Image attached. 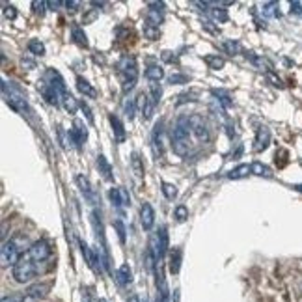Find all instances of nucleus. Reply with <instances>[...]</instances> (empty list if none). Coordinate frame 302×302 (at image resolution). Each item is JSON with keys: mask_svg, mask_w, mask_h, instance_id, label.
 Listing matches in <instances>:
<instances>
[{"mask_svg": "<svg viewBox=\"0 0 302 302\" xmlns=\"http://www.w3.org/2000/svg\"><path fill=\"white\" fill-rule=\"evenodd\" d=\"M252 174L259 177H273V170L263 162H252Z\"/></svg>", "mask_w": 302, "mask_h": 302, "instance_id": "bb28decb", "label": "nucleus"}, {"mask_svg": "<svg viewBox=\"0 0 302 302\" xmlns=\"http://www.w3.org/2000/svg\"><path fill=\"white\" fill-rule=\"evenodd\" d=\"M190 131H192V135L196 137V140L198 142H209V129H207L206 121H204V118L198 114H192L190 116Z\"/></svg>", "mask_w": 302, "mask_h": 302, "instance_id": "1a4fd4ad", "label": "nucleus"}, {"mask_svg": "<svg viewBox=\"0 0 302 302\" xmlns=\"http://www.w3.org/2000/svg\"><path fill=\"white\" fill-rule=\"evenodd\" d=\"M271 144V129L265 125H261L256 131V138H254V151H265Z\"/></svg>", "mask_w": 302, "mask_h": 302, "instance_id": "ddd939ff", "label": "nucleus"}, {"mask_svg": "<svg viewBox=\"0 0 302 302\" xmlns=\"http://www.w3.org/2000/svg\"><path fill=\"white\" fill-rule=\"evenodd\" d=\"M60 103L63 105V109L68 110L69 114H77V109H79V101L75 99L69 91H63L62 95H60Z\"/></svg>", "mask_w": 302, "mask_h": 302, "instance_id": "aec40b11", "label": "nucleus"}, {"mask_svg": "<svg viewBox=\"0 0 302 302\" xmlns=\"http://www.w3.org/2000/svg\"><path fill=\"white\" fill-rule=\"evenodd\" d=\"M109 198H110V202H112V204H114L116 207H121V199H120V188H110Z\"/></svg>", "mask_w": 302, "mask_h": 302, "instance_id": "ea45409f", "label": "nucleus"}, {"mask_svg": "<svg viewBox=\"0 0 302 302\" xmlns=\"http://www.w3.org/2000/svg\"><path fill=\"white\" fill-rule=\"evenodd\" d=\"M71 38H73V41L77 43L79 47H88V38H86L84 30L80 28V26H73L71 28Z\"/></svg>", "mask_w": 302, "mask_h": 302, "instance_id": "393cba45", "label": "nucleus"}, {"mask_svg": "<svg viewBox=\"0 0 302 302\" xmlns=\"http://www.w3.org/2000/svg\"><path fill=\"white\" fill-rule=\"evenodd\" d=\"M127 302H140V298H138V295H131L127 298Z\"/></svg>", "mask_w": 302, "mask_h": 302, "instance_id": "603ef678", "label": "nucleus"}, {"mask_svg": "<svg viewBox=\"0 0 302 302\" xmlns=\"http://www.w3.org/2000/svg\"><path fill=\"white\" fill-rule=\"evenodd\" d=\"M116 278L120 282V285H129L132 282V271L129 265H121L118 271H116Z\"/></svg>", "mask_w": 302, "mask_h": 302, "instance_id": "5701e85b", "label": "nucleus"}, {"mask_svg": "<svg viewBox=\"0 0 302 302\" xmlns=\"http://www.w3.org/2000/svg\"><path fill=\"white\" fill-rule=\"evenodd\" d=\"M118 71L121 77V90L123 93L135 90V86L138 82V65L135 56H123L118 63Z\"/></svg>", "mask_w": 302, "mask_h": 302, "instance_id": "7ed1b4c3", "label": "nucleus"}, {"mask_svg": "<svg viewBox=\"0 0 302 302\" xmlns=\"http://www.w3.org/2000/svg\"><path fill=\"white\" fill-rule=\"evenodd\" d=\"M153 245H155V252H157V257H159V263L164 259L166 252H168V248H170V239H168V229H166V226H160V229L157 231V235H155L153 239Z\"/></svg>", "mask_w": 302, "mask_h": 302, "instance_id": "9d476101", "label": "nucleus"}, {"mask_svg": "<svg viewBox=\"0 0 302 302\" xmlns=\"http://www.w3.org/2000/svg\"><path fill=\"white\" fill-rule=\"evenodd\" d=\"M140 222H142V228L146 231H149L155 226V211L151 204H146V202L142 204V207H140Z\"/></svg>", "mask_w": 302, "mask_h": 302, "instance_id": "dca6fc26", "label": "nucleus"}, {"mask_svg": "<svg viewBox=\"0 0 302 302\" xmlns=\"http://www.w3.org/2000/svg\"><path fill=\"white\" fill-rule=\"evenodd\" d=\"M160 190H162V194H164V198L166 199H174L177 196V187L176 185H174V183H162V185H160Z\"/></svg>", "mask_w": 302, "mask_h": 302, "instance_id": "2f4dec72", "label": "nucleus"}, {"mask_svg": "<svg viewBox=\"0 0 302 302\" xmlns=\"http://www.w3.org/2000/svg\"><path fill=\"white\" fill-rule=\"evenodd\" d=\"M4 17L6 19H15L17 17V12H15V8L13 6H4Z\"/></svg>", "mask_w": 302, "mask_h": 302, "instance_id": "49530a36", "label": "nucleus"}, {"mask_svg": "<svg viewBox=\"0 0 302 302\" xmlns=\"http://www.w3.org/2000/svg\"><path fill=\"white\" fill-rule=\"evenodd\" d=\"M151 146H153L155 157H162L164 155V144H162V121L155 123L153 135H151Z\"/></svg>", "mask_w": 302, "mask_h": 302, "instance_id": "2eb2a0df", "label": "nucleus"}, {"mask_svg": "<svg viewBox=\"0 0 302 302\" xmlns=\"http://www.w3.org/2000/svg\"><path fill=\"white\" fill-rule=\"evenodd\" d=\"M28 245V237L24 233H17L13 235L10 241H4L2 243V248H0V263L2 267H15V263L21 259V256L24 254V248ZM28 250V248H26Z\"/></svg>", "mask_w": 302, "mask_h": 302, "instance_id": "f03ea898", "label": "nucleus"}, {"mask_svg": "<svg viewBox=\"0 0 302 302\" xmlns=\"http://www.w3.org/2000/svg\"><path fill=\"white\" fill-rule=\"evenodd\" d=\"M164 21V4L162 2H149L148 13H146V24L159 28Z\"/></svg>", "mask_w": 302, "mask_h": 302, "instance_id": "6e6552de", "label": "nucleus"}, {"mask_svg": "<svg viewBox=\"0 0 302 302\" xmlns=\"http://www.w3.org/2000/svg\"><path fill=\"white\" fill-rule=\"evenodd\" d=\"M120 188V199H121V207H129L131 206V196L127 192V188L123 187H118Z\"/></svg>", "mask_w": 302, "mask_h": 302, "instance_id": "a19ab883", "label": "nucleus"}, {"mask_svg": "<svg viewBox=\"0 0 302 302\" xmlns=\"http://www.w3.org/2000/svg\"><path fill=\"white\" fill-rule=\"evenodd\" d=\"M144 34L148 36L149 40H155V38L159 36V28H155V26H149V24H146V26H144Z\"/></svg>", "mask_w": 302, "mask_h": 302, "instance_id": "37998d69", "label": "nucleus"}, {"mask_svg": "<svg viewBox=\"0 0 302 302\" xmlns=\"http://www.w3.org/2000/svg\"><path fill=\"white\" fill-rule=\"evenodd\" d=\"M79 107H80V109H82V112H84V114H86V118H88V121H90V123H93V114H91L90 107H88V105H86L84 101H79Z\"/></svg>", "mask_w": 302, "mask_h": 302, "instance_id": "a18cd8bd", "label": "nucleus"}, {"mask_svg": "<svg viewBox=\"0 0 302 302\" xmlns=\"http://www.w3.org/2000/svg\"><path fill=\"white\" fill-rule=\"evenodd\" d=\"M77 88H79V91L84 97H90V99H95L97 97V90L84 79V77H80V75L77 77Z\"/></svg>", "mask_w": 302, "mask_h": 302, "instance_id": "6ab92c4d", "label": "nucleus"}, {"mask_svg": "<svg viewBox=\"0 0 302 302\" xmlns=\"http://www.w3.org/2000/svg\"><path fill=\"white\" fill-rule=\"evenodd\" d=\"M58 138H60V144H62L63 149L68 148V144L71 142V137H69V132L65 135V129H63V127H58Z\"/></svg>", "mask_w": 302, "mask_h": 302, "instance_id": "58836bf2", "label": "nucleus"}, {"mask_svg": "<svg viewBox=\"0 0 302 302\" xmlns=\"http://www.w3.org/2000/svg\"><path fill=\"white\" fill-rule=\"evenodd\" d=\"M69 137H71V144H73L77 149H82V144L86 142L88 138V131L82 121H75V125L69 129Z\"/></svg>", "mask_w": 302, "mask_h": 302, "instance_id": "f8f14e48", "label": "nucleus"}, {"mask_svg": "<svg viewBox=\"0 0 302 302\" xmlns=\"http://www.w3.org/2000/svg\"><path fill=\"white\" fill-rule=\"evenodd\" d=\"M276 8H278L276 2H267V4H263V13H265L267 17H278L280 12Z\"/></svg>", "mask_w": 302, "mask_h": 302, "instance_id": "f704fd0d", "label": "nucleus"}, {"mask_svg": "<svg viewBox=\"0 0 302 302\" xmlns=\"http://www.w3.org/2000/svg\"><path fill=\"white\" fill-rule=\"evenodd\" d=\"M131 164H132V172H135V176L137 177H142L144 176V164L138 153H132V159H131Z\"/></svg>", "mask_w": 302, "mask_h": 302, "instance_id": "473e14b6", "label": "nucleus"}, {"mask_svg": "<svg viewBox=\"0 0 302 302\" xmlns=\"http://www.w3.org/2000/svg\"><path fill=\"white\" fill-rule=\"evenodd\" d=\"M213 95L217 97V101H220V103H222L224 109H229V107H231V97H229L228 91H224V90H213Z\"/></svg>", "mask_w": 302, "mask_h": 302, "instance_id": "c85d7f7f", "label": "nucleus"}, {"mask_svg": "<svg viewBox=\"0 0 302 302\" xmlns=\"http://www.w3.org/2000/svg\"><path fill=\"white\" fill-rule=\"evenodd\" d=\"M97 302H107V300H105V298H99V300H97Z\"/></svg>", "mask_w": 302, "mask_h": 302, "instance_id": "6e6d98bb", "label": "nucleus"}, {"mask_svg": "<svg viewBox=\"0 0 302 302\" xmlns=\"http://www.w3.org/2000/svg\"><path fill=\"white\" fill-rule=\"evenodd\" d=\"M97 168H99V174L103 176V179H107V181H112V179H114L112 166H110V162L107 160L105 155H99V157H97Z\"/></svg>", "mask_w": 302, "mask_h": 302, "instance_id": "a211bd4d", "label": "nucleus"}, {"mask_svg": "<svg viewBox=\"0 0 302 302\" xmlns=\"http://www.w3.org/2000/svg\"><path fill=\"white\" fill-rule=\"evenodd\" d=\"M114 228H116V231H118V237H120V243L121 245H125V226H123V222L121 220H116L114 222Z\"/></svg>", "mask_w": 302, "mask_h": 302, "instance_id": "4c0bfd02", "label": "nucleus"}, {"mask_svg": "<svg viewBox=\"0 0 302 302\" xmlns=\"http://www.w3.org/2000/svg\"><path fill=\"white\" fill-rule=\"evenodd\" d=\"M26 254H28L32 259H34L36 263H43V261H47L49 257H51V254H52V248H51V245L47 243V241H36V243H32V245L28 246V250H26Z\"/></svg>", "mask_w": 302, "mask_h": 302, "instance_id": "423d86ee", "label": "nucleus"}, {"mask_svg": "<svg viewBox=\"0 0 302 302\" xmlns=\"http://www.w3.org/2000/svg\"><path fill=\"white\" fill-rule=\"evenodd\" d=\"M82 302H91L90 295H84V298H82Z\"/></svg>", "mask_w": 302, "mask_h": 302, "instance_id": "5fc2aeb1", "label": "nucleus"}, {"mask_svg": "<svg viewBox=\"0 0 302 302\" xmlns=\"http://www.w3.org/2000/svg\"><path fill=\"white\" fill-rule=\"evenodd\" d=\"M0 302H23V295H19V293H13V295H4Z\"/></svg>", "mask_w": 302, "mask_h": 302, "instance_id": "c03bdc74", "label": "nucleus"}, {"mask_svg": "<svg viewBox=\"0 0 302 302\" xmlns=\"http://www.w3.org/2000/svg\"><path fill=\"white\" fill-rule=\"evenodd\" d=\"M188 77L187 75H172L170 79H168V82H170V84H179V82H181V84H185V82H188Z\"/></svg>", "mask_w": 302, "mask_h": 302, "instance_id": "79ce46f5", "label": "nucleus"}, {"mask_svg": "<svg viewBox=\"0 0 302 302\" xmlns=\"http://www.w3.org/2000/svg\"><path fill=\"white\" fill-rule=\"evenodd\" d=\"M38 273H40V263H36L26 252H24L23 256H21V259L15 263V267L12 269L13 278H15V282H19V284H28V282H32V280L38 276Z\"/></svg>", "mask_w": 302, "mask_h": 302, "instance_id": "20e7f679", "label": "nucleus"}, {"mask_svg": "<svg viewBox=\"0 0 302 302\" xmlns=\"http://www.w3.org/2000/svg\"><path fill=\"white\" fill-rule=\"evenodd\" d=\"M2 93H4V101H6V105L12 110H15V112H19V114L28 112V101H26V95H24L23 91L19 90L13 82L2 80Z\"/></svg>", "mask_w": 302, "mask_h": 302, "instance_id": "39448f33", "label": "nucleus"}, {"mask_svg": "<svg viewBox=\"0 0 302 302\" xmlns=\"http://www.w3.org/2000/svg\"><path fill=\"white\" fill-rule=\"evenodd\" d=\"M190 116H179L172 127V149L179 157L188 155L192 144H190Z\"/></svg>", "mask_w": 302, "mask_h": 302, "instance_id": "f257e3e1", "label": "nucleus"}, {"mask_svg": "<svg viewBox=\"0 0 302 302\" xmlns=\"http://www.w3.org/2000/svg\"><path fill=\"white\" fill-rule=\"evenodd\" d=\"M209 13H211V17L217 21V23H226L228 21V12L226 10H222L220 6H217V8H213V10H209Z\"/></svg>", "mask_w": 302, "mask_h": 302, "instance_id": "c756f323", "label": "nucleus"}, {"mask_svg": "<svg viewBox=\"0 0 302 302\" xmlns=\"http://www.w3.org/2000/svg\"><path fill=\"white\" fill-rule=\"evenodd\" d=\"M174 218H176L177 222H183L185 218H188V209L185 206H177L174 209Z\"/></svg>", "mask_w": 302, "mask_h": 302, "instance_id": "c9c22d12", "label": "nucleus"}, {"mask_svg": "<svg viewBox=\"0 0 302 302\" xmlns=\"http://www.w3.org/2000/svg\"><path fill=\"white\" fill-rule=\"evenodd\" d=\"M109 121H110V125H112V132H114L116 142L123 144V142H125V138H127V132H125V127H123V123H121V120L118 118V116L110 114Z\"/></svg>", "mask_w": 302, "mask_h": 302, "instance_id": "f3484780", "label": "nucleus"}, {"mask_svg": "<svg viewBox=\"0 0 302 302\" xmlns=\"http://www.w3.org/2000/svg\"><path fill=\"white\" fill-rule=\"evenodd\" d=\"M77 185H79L80 192H82V196H84L86 202H90L91 206H97V202H99V198H97L95 188L91 187V183L88 181V177L77 176Z\"/></svg>", "mask_w": 302, "mask_h": 302, "instance_id": "9b49d317", "label": "nucleus"}, {"mask_svg": "<svg viewBox=\"0 0 302 302\" xmlns=\"http://www.w3.org/2000/svg\"><path fill=\"white\" fill-rule=\"evenodd\" d=\"M32 8H34V12L36 13H45V8H49L47 6V2H32Z\"/></svg>", "mask_w": 302, "mask_h": 302, "instance_id": "de8ad7c7", "label": "nucleus"}, {"mask_svg": "<svg viewBox=\"0 0 302 302\" xmlns=\"http://www.w3.org/2000/svg\"><path fill=\"white\" fill-rule=\"evenodd\" d=\"M49 291H51V284H45V282L32 284L23 293V302H41L49 295Z\"/></svg>", "mask_w": 302, "mask_h": 302, "instance_id": "0eeeda50", "label": "nucleus"}, {"mask_svg": "<svg viewBox=\"0 0 302 302\" xmlns=\"http://www.w3.org/2000/svg\"><path fill=\"white\" fill-rule=\"evenodd\" d=\"M123 110H125V116L129 120L135 118V110H137V99H127L123 103Z\"/></svg>", "mask_w": 302, "mask_h": 302, "instance_id": "72a5a7b5", "label": "nucleus"}, {"mask_svg": "<svg viewBox=\"0 0 302 302\" xmlns=\"http://www.w3.org/2000/svg\"><path fill=\"white\" fill-rule=\"evenodd\" d=\"M38 88H40L41 95L45 97L51 105H54V107L62 105L60 103V91H58V88L54 84H51V82H41V84H38Z\"/></svg>", "mask_w": 302, "mask_h": 302, "instance_id": "4468645a", "label": "nucleus"}, {"mask_svg": "<svg viewBox=\"0 0 302 302\" xmlns=\"http://www.w3.org/2000/svg\"><path fill=\"white\" fill-rule=\"evenodd\" d=\"M160 95H162V88H160L159 82H153V84H151V88H149L148 97H149V99H151V101H153L155 105H159Z\"/></svg>", "mask_w": 302, "mask_h": 302, "instance_id": "7c9ffc66", "label": "nucleus"}, {"mask_svg": "<svg viewBox=\"0 0 302 302\" xmlns=\"http://www.w3.org/2000/svg\"><path fill=\"white\" fill-rule=\"evenodd\" d=\"M252 174V164H239L228 172V179H245Z\"/></svg>", "mask_w": 302, "mask_h": 302, "instance_id": "4be33fe9", "label": "nucleus"}, {"mask_svg": "<svg viewBox=\"0 0 302 302\" xmlns=\"http://www.w3.org/2000/svg\"><path fill=\"white\" fill-rule=\"evenodd\" d=\"M47 6L51 8L52 12H54V10H58V8H62V6H63V2H47Z\"/></svg>", "mask_w": 302, "mask_h": 302, "instance_id": "8fccbe9b", "label": "nucleus"}, {"mask_svg": "<svg viewBox=\"0 0 302 302\" xmlns=\"http://www.w3.org/2000/svg\"><path fill=\"white\" fill-rule=\"evenodd\" d=\"M296 190V192H302V183H298V185H295V187H293Z\"/></svg>", "mask_w": 302, "mask_h": 302, "instance_id": "864d4df0", "label": "nucleus"}, {"mask_svg": "<svg viewBox=\"0 0 302 302\" xmlns=\"http://www.w3.org/2000/svg\"><path fill=\"white\" fill-rule=\"evenodd\" d=\"M224 51L229 52V54H237L241 51V45L233 40H226L224 41Z\"/></svg>", "mask_w": 302, "mask_h": 302, "instance_id": "e433bc0d", "label": "nucleus"}, {"mask_svg": "<svg viewBox=\"0 0 302 302\" xmlns=\"http://www.w3.org/2000/svg\"><path fill=\"white\" fill-rule=\"evenodd\" d=\"M144 75H146V79L151 80V82H159V80L164 77V69L160 68V65H149V68L144 71Z\"/></svg>", "mask_w": 302, "mask_h": 302, "instance_id": "b1692460", "label": "nucleus"}, {"mask_svg": "<svg viewBox=\"0 0 302 302\" xmlns=\"http://www.w3.org/2000/svg\"><path fill=\"white\" fill-rule=\"evenodd\" d=\"M63 6L65 8H71V12H75L77 8L80 6V2H63Z\"/></svg>", "mask_w": 302, "mask_h": 302, "instance_id": "3c124183", "label": "nucleus"}, {"mask_svg": "<svg viewBox=\"0 0 302 302\" xmlns=\"http://www.w3.org/2000/svg\"><path fill=\"white\" fill-rule=\"evenodd\" d=\"M291 13L300 15L302 13V2H291Z\"/></svg>", "mask_w": 302, "mask_h": 302, "instance_id": "09e8293b", "label": "nucleus"}, {"mask_svg": "<svg viewBox=\"0 0 302 302\" xmlns=\"http://www.w3.org/2000/svg\"><path fill=\"white\" fill-rule=\"evenodd\" d=\"M204 62L209 65V69H222L226 60L222 56H218V54H207V56H204Z\"/></svg>", "mask_w": 302, "mask_h": 302, "instance_id": "a878e982", "label": "nucleus"}, {"mask_svg": "<svg viewBox=\"0 0 302 302\" xmlns=\"http://www.w3.org/2000/svg\"><path fill=\"white\" fill-rule=\"evenodd\" d=\"M181 259H183V250L179 248V246H176L170 254V265H168L172 274L179 273V269H181Z\"/></svg>", "mask_w": 302, "mask_h": 302, "instance_id": "412c9836", "label": "nucleus"}, {"mask_svg": "<svg viewBox=\"0 0 302 302\" xmlns=\"http://www.w3.org/2000/svg\"><path fill=\"white\" fill-rule=\"evenodd\" d=\"M28 51L32 52L34 56H43V54H45V45H43L40 40H30L28 41Z\"/></svg>", "mask_w": 302, "mask_h": 302, "instance_id": "cd10ccee", "label": "nucleus"}]
</instances>
